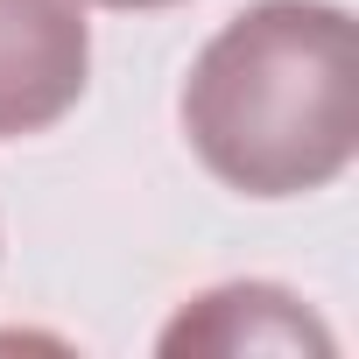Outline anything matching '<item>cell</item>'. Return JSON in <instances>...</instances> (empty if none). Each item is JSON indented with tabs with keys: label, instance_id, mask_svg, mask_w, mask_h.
Masks as SVG:
<instances>
[{
	"label": "cell",
	"instance_id": "1",
	"mask_svg": "<svg viewBox=\"0 0 359 359\" xmlns=\"http://www.w3.org/2000/svg\"><path fill=\"white\" fill-rule=\"evenodd\" d=\"M184 134L240 198H310L359 155V22L338 0H254L184 78Z\"/></svg>",
	"mask_w": 359,
	"mask_h": 359
},
{
	"label": "cell",
	"instance_id": "2",
	"mask_svg": "<svg viewBox=\"0 0 359 359\" xmlns=\"http://www.w3.org/2000/svg\"><path fill=\"white\" fill-rule=\"evenodd\" d=\"M92 78L85 0H0V141L57 127Z\"/></svg>",
	"mask_w": 359,
	"mask_h": 359
},
{
	"label": "cell",
	"instance_id": "3",
	"mask_svg": "<svg viewBox=\"0 0 359 359\" xmlns=\"http://www.w3.org/2000/svg\"><path fill=\"white\" fill-rule=\"evenodd\" d=\"M162 352H331V331L282 282H219L191 296L155 338Z\"/></svg>",
	"mask_w": 359,
	"mask_h": 359
},
{
	"label": "cell",
	"instance_id": "4",
	"mask_svg": "<svg viewBox=\"0 0 359 359\" xmlns=\"http://www.w3.org/2000/svg\"><path fill=\"white\" fill-rule=\"evenodd\" d=\"M92 8H120V15H141V8H176V0H92Z\"/></svg>",
	"mask_w": 359,
	"mask_h": 359
}]
</instances>
